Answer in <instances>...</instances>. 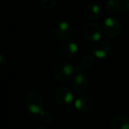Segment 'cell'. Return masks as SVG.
<instances>
[{
	"instance_id": "5bb4252c",
	"label": "cell",
	"mask_w": 129,
	"mask_h": 129,
	"mask_svg": "<svg viewBox=\"0 0 129 129\" xmlns=\"http://www.w3.org/2000/svg\"><path fill=\"white\" fill-rule=\"evenodd\" d=\"M122 8V0H107L105 3V11L111 15L116 14Z\"/></svg>"
},
{
	"instance_id": "7c38bea8",
	"label": "cell",
	"mask_w": 129,
	"mask_h": 129,
	"mask_svg": "<svg viewBox=\"0 0 129 129\" xmlns=\"http://www.w3.org/2000/svg\"><path fill=\"white\" fill-rule=\"evenodd\" d=\"M94 64V57L93 55H85L81 57L80 60L79 64L76 67L78 73H82L85 70L90 68Z\"/></svg>"
},
{
	"instance_id": "ba28073f",
	"label": "cell",
	"mask_w": 129,
	"mask_h": 129,
	"mask_svg": "<svg viewBox=\"0 0 129 129\" xmlns=\"http://www.w3.org/2000/svg\"><path fill=\"white\" fill-rule=\"evenodd\" d=\"M73 88H74V91L76 93L82 95V94L86 93L89 87V82L85 74L83 73H78L73 79Z\"/></svg>"
},
{
	"instance_id": "2e32d148",
	"label": "cell",
	"mask_w": 129,
	"mask_h": 129,
	"mask_svg": "<svg viewBox=\"0 0 129 129\" xmlns=\"http://www.w3.org/2000/svg\"><path fill=\"white\" fill-rule=\"evenodd\" d=\"M57 0H40V5L43 9H52L57 4Z\"/></svg>"
},
{
	"instance_id": "ffe728a7",
	"label": "cell",
	"mask_w": 129,
	"mask_h": 129,
	"mask_svg": "<svg viewBox=\"0 0 129 129\" xmlns=\"http://www.w3.org/2000/svg\"><path fill=\"white\" fill-rule=\"evenodd\" d=\"M64 129H78V128H76L75 126H67V127H66Z\"/></svg>"
},
{
	"instance_id": "8fae6325",
	"label": "cell",
	"mask_w": 129,
	"mask_h": 129,
	"mask_svg": "<svg viewBox=\"0 0 129 129\" xmlns=\"http://www.w3.org/2000/svg\"><path fill=\"white\" fill-rule=\"evenodd\" d=\"M111 129H129V118L126 116H116L111 121Z\"/></svg>"
},
{
	"instance_id": "d6986e66",
	"label": "cell",
	"mask_w": 129,
	"mask_h": 129,
	"mask_svg": "<svg viewBox=\"0 0 129 129\" xmlns=\"http://www.w3.org/2000/svg\"><path fill=\"white\" fill-rule=\"evenodd\" d=\"M36 129H48V128H47L46 125H38V126L36 127Z\"/></svg>"
},
{
	"instance_id": "52a82bcc",
	"label": "cell",
	"mask_w": 129,
	"mask_h": 129,
	"mask_svg": "<svg viewBox=\"0 0 129 129\" xmlns=\"http://www.w3.org/2000/svg\"><path fill=\"white\" fill-rule=\"evenodd\" d=\"M112 52V47L108 42L100 41L95 43L91 49V53L94 57L104 59L108 57Z\"/></svg>"
},
{
	"instance_id": "ac0fdd59",
	"label": "cell",
	"mask_w": 129,
	"mask_h": 129,
	"mask_svg": "<svg viewBox=\"0 0 129 129\" xmlns=\"http://www.w3.org/2000/svg\"><path fill=\"white\" fill-rule=\"evenodd\" d=\"M0 67H1V71H4L5 67H6V64H7V60L6 59L4 55H1L0 56Z\"/></svg>"
},
{
	"instance_id": "6da1fadb",
	"label": "cell",
	"mask_w": 129,
	"mask_h": 129,
	"mask_svg": "<svg viewBox=\"0 0 129 129\" xmlns=\"http://www.w3.org/2000/svg\"><path fill=\"white\" fill-rule=\"evenodd\" d=\"M24 104L29 113L33 115H39L43 111V97L38 91L32 90L26 95Z\"/></svg>"
},
{
	"instance_id": "3957f363",
	"label": "cell",
	"mask_w": 129,
	"mask_h": 129,
	"mask_svg": "<svg viewBox=\"0 0 129 129\" xmlns=\"http://www.w3.org/2000/svg\"><path fill=\"white\" fill-rule=\"evenodd\" d=\"M54 98L57 104L60 106L66 107L69 111H73L74 107V99L72 91L67 87H59L56 89L54 94Z\"/></svg>"
},
{
	"instance_id": "5b68a950",
	"label": "cell",
	"mask_w": 129,
	"mask_h": 129,
	"mask_svg": "<svg viewBox=\"0 0 129 129\" xmlns=\"http://www.w3.org/2000/svg\"><path fill=\"white\" fill-rule=\"evenodd\" d=\"M54 34L57 40L61 42H67L73 36V26L67 20H61L56 25Z\"/></svg>"
},
{
	"instance_id": "9c48e42d",
	"label": "cell",
	"mask_w": 129,
	"mask_h": 129,
	"mask_svg": "<svg viewBox=\"0 0 129 129\" xmlns=\"http://www.w3.org/2000/svg\"><path fill=\"white\" fill-rule=\"evenodd\" d=\"M79 52V45L75 42H66L59 48V53L62 57H73Z\"/></svg>"
},
{
	"instance_id": "8992f818",
	"label": "cell",
	"mask_w": 129,
	"mask_h": 129,
	"mask_svg": "<svg viewBox=\"0 0 129 129\" xmlns=\"http://www.w3.org/2000/svg\"><path fill=\"white\" fill-rule=\"evenodd\" d=\"M84 38L89 43H96L101 41L103 35V28L95 22H90L87 24L83 30Z\"/></svg>"
},
{
	"instance_id": "4fadbf2b",
	"label": "cell",
	"mask_w": 129,
	"mask_h": 129,
	"mask_svg": "<svg viewBox=\"0 0 129 129\" xmlns=\"http://www.w3.org/2000/svg\"><path fill=\"white\" fill-rule=\"evenodd\" d=\"M85 13L86 15L90 20H94L97 19L100 15L101 13V7L99 5L95 4V3H90L88 5L85 9Z\"/></svg>"
},
{
	"instance_id": "277c9868",
	"label": "cell",
	"mask_w": 129,
	"mask_h": 129,
	"mask_svg": "<svg viewBox=\"0 0 129 129\" xmlns=\"http://www.w3.org/2000/svg\"><path fill=\"white\" fill-rule=\"evenodd\" d=\"M103 31L109 38H117L121 33V24L113 17H107L103 22Z\"/></svg>"
},
{
	"instance_id": "e0dca14e",
	"label": "cell",
	"mask_w": 129,
	"mask_h": 129,
	"mask_svg": "<svg viewBox=\"0 0 129 129\" xmlns=\"http://www.w3.org/2000/svg\"><path fill=\"white\" fill-rule=\"evenodd\" d=\"M121 10L125 13H129V0H122Z\"/></svg>"
},
{
	"instance_id": "7a4b0ae2",
	"label": "cell",
	"mask_w": 129,
	"mask_h": 129,
	"mask_svg": "<svg viewBox=\"0 0 129 129\" xmlns=\"http://www.w3.org/2000/svg\"><path fill=\"white\" fill-rule=\"evenodd\" d=\"M75 68L69 62H60L53 69V76L59 82H67L74 79Z\"/></svg>"
},
{
	"instance_id": "44dd1931",
	"label": "cell",
	"mask_w": 129,
	"mask_h": 129,
	"mask_svg": "<svg viewBox=\"0 0 129 129\" xmlns=\"http://www.w3.org/2000/svg\"><path fill=\"white\" fill-rule=\"evenodd\" d=\"M10 1H13V0H10Z\"/></svg>"
},
{
	"instance_id": "30bf717a",
	"label": "cell",
	"mask_w": 129,
	"mask_h": 129,
	"mask_svg": "<svg viewBox=\"0 0 129 129\" xmlns=\"http://www.w3.org/2000/svg\"><path fill=\"white\" fill-rule=\"evenodd\" d=\"M93 107V101L86 95H81L74 101V108L81 112H88Z\"/></svg>"
},
{
	"instance_id": "9a60e30c",
	"label": "cell",
	"mask_w": 129,
	"mask_h": 129,
	"mask_svg": "<svg viewBox=\"0 0 129 129\" xmlns=\"http://www.w3.org/2000/svg\"><path fill=\"white\" fill-rule=\"evenodd\" d=\"M39 116H40L41 120L44 124H51L54 120V115L48 111H44V110H43L39 114Z\"/></svg>"
}]
</instances>
